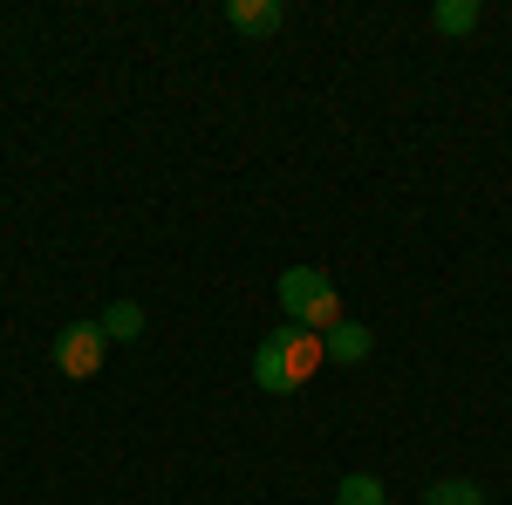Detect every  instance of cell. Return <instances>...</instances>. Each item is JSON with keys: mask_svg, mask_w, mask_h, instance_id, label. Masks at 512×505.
I'll use <instances>...</instances> for the list:
<instances>
[{"mask_svg": "<svg viewBox=\"0 0 512 505\" xmlns=\"http://www.w3.org/2000/svg\"><path fill=\"white\" fill-rule=\"evenodd\" d=\"M321 362H328V349H321V335L315 328H274L260 349H253V383L267 389V396H294V389L315 376Z\"/></svg>", "mask_w": 512, "mask_h": 505, "instance_id": "cell-1", "label": "cell"}, {"mask_svg": "<svg viewBox=\"0 0 512 505\" xmlns=\"http://www.w3.org/2000/svg\"><path fill=\"white\" fill-rule=\"evenodd\" d=\"M274 294H280V308H287V321H294V328L328 335V328L342 321V294H335V280H328L321 267H287L274 280Z\"/></svg>", "mask_w": 512, "mask_h": 505, "instance_id": "cell-2", "label": "cell"}, {"mask_svg": "<svg viewBox=\"0 0 512 505\" xmlns=\"http://www.w3.org/2000/svg\"><path fill=\"white\" fill-rule=\"evenodd\" d=\"M103 349H110L103 321H69V328H55V369H62L69 383H89V376L103 369Z\"/></svg>", "mask_w": 512, "mask_h": 505, "instance_id": "cell-3", "label": "cell"}, {"mask_svg": "<svg viewBox=\"0 0 512 505\" xmlns=\"http://www.w3.org/2000/svg\"><path fill=\"white\" fill-rule=\"evenodd\" d=\"M321 349H328V362H369V355H376V335H369L362 321H349V314H342V321L321 335Z\"/></svg>", "mask_w": 512, "mask_h": 505, "instance_id": "cell-4", "label": "cell"}, {"mask_svg": "<svg viewBox=\"0 0 512 505\" xmlns=\"http://www.w3.org/2000/svg\"><path fill=\"white\" fill-rule=\"evenodd\" d=\"M280 21H287L280 0H226V28H239V35H274Z\"/></svg>", "mask_w": 512, "mask_h": 505, "instance_id": "cell-5", "label": "cell"}, {"mask_svg": "<svg viewBox=\"0 0 512 505\" xmlns=\"http://www.w3.org/2000/svg\"><path fill=\"white\" fill-rule=\"evenodd\" d=\"M431 21H437V35H472L478 21H485V7L478 0H437Z\"/></svg>", "mask_w": 512, "mask_h": 505, "instance_id": "cell-6", "label": "cell"}, {"mask_svg": "<svg viewBox=\"0 0 512 505\" xmlns=\"http://www.w3.org/2000/svg\"><path fill=\"white\" fill-rule=\"evenodd\" d=\"M335 505H390V492H383L376 471H349V478L335 485Z\"/></svg>", "mask_w": 512, "mask_h": 505, "instance_id": "cell-7", "label": "cell"}, {"mask_svg": "<svg viewBox=\"0 0 512 505\" xmlns=\"http://www.w3.org/2000/svg\"><path fill=\"white\" fill-rule=\"evenodd\" d=\"M103 335H110V342H137V335H144V308H137V301H110Z\"/></svg>", "mask_w": 512, "mask_h": 505, "instance_id": "cell-8", "label": "cell"}, {"mask_svg": "<svg viewBox=\"0 0 512 505\" xmlns=\"http://www.w3.org/2000/svg\"><path fill=\"white\" fill-rule=\"evenodd\" d=\"M424 505H485V492H478L472 478H437L431 492H424Z\"/></svg>", "mask_w": 512, "mask_h": 505, "instance_id": "cell-9", "label": "cell"}]
</instances>
